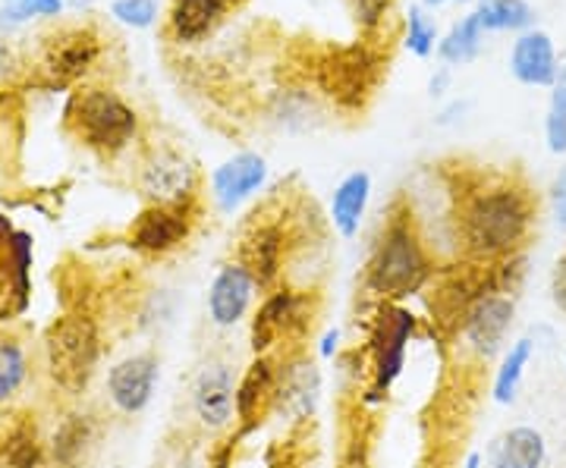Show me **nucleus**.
I'll return each instance as SVG.
<instances>
[{"label":"nucleus","instance_id":"obj_12","mask_svg":"<svg viewBox=\"0 0 566 468\" xmlns=\"http://www.w3.org/2000/svg\"><path fill=\"white\" fill-rule=\"evenodd\" d=\"M322 403V368L308 355H290L277 368V390L274 403L281 415L290 422H308Z\"/></svg>","mask_w":566,"mask_h":468},{"label":"nucleus","instance_id":"obj_7","mask_svg":"<svg viewBox=\"0 0 566 468\" xmlns=\"http://www.w3.org/2000/svg\"><path fill=\"white\" fill-rule=\"evenodd\" d=\"M318 88L346 110H359L381 76V54L368 44H349L318 63Z\"/></svg>","mask_w":566,"mask_h":468},{"label":"nucleus","instance_id":"obj_9","mask_svg":"<svg viewBox=\"0 0 566 468\" xmlns=\"http://www.w3.org/2000/svg\"><path fill=\"white\" fill-rule=\"evenodd\" d=\"M102 57V35L92 25H73L44 41L41 51V76L51 88H66L80 82Z\"/></svg>","mask_w":566,"mask_h":468},{"label":"nucleus","instance_id":"obj_42","mask_svg":"<svg viewBox=\"0 0 566 468\" xmlns=\"http://www.w3.org/2000/svg\"><path fill=\"white\" fill-rule=\"evenodd\" d=\"M453 3H472V0H453Z\"/></svg>","mask_w":566,"mask_h":468},{"label":"nucleus","instance_id":"obj_24","mask_svg":"<svg viewBox=\"0 0 566 468\" xmlns=\"http://www.w3.org/2000/svg\"><path fill=\"white\" fill-rule=\"evenodd\" d=\"M95 434H98V425H95L92 415H85V412H70L61 425H57V430H54L48 456L54 459V466L57 468H80L82 459H85V453L95 444Z\"/></svg>","mask_w":566,"mask_h":468},{"label":"nucleus","instance_id":"obj_22","mask_svg":"<svg viewBox=\"0 0 566 468\" xmlns=\"http://www.w3.org/2000/svg\"><path fill=\"white\" fill-rule=\"evenodd\" d=\"M32 265H35V240L25 230H13L3 255V284L13 315H22L32 302Z\"/></svg>","mask_w":566,"mask_h":468},{"label":"nucleus","instance_id":"obj_38","mask_svg":"<svg viewBox=\"0 0 566 468\" xmlns=\"http://www.w3.org/2000/svg\"><path fill=\"white\" fill-rule=\"evenodd\" d=\"M10 233H13L10 217L0 214V284H3V255H7V240H10Z\"/></svg>","mask_w":566,"mask_h":468},{"label":"nucleus","instance_id":"obj_3","mask_svg":"<svg viewBox=\"0 0 566 468\" xmlns=\"http://www.w3.org/2000/svg\"><path fill=\"white\" fill-rule=\"evenodd\" d=\"M102 362V330L92 315L66 311L44 333V365L54 387L66 396H82Z\"/></svg>","mask_w":566,"mask_h":468},{"label":"nucleus","instance_id":"obj_39","mask_svg":"<svg viewBox=\"0 0 566 468\" xmlns=\"http://www.w3.org/2000/svg\"><path fill=\"white\" fill-rule=\"evenodd\" d=\"M447 82H450V73H447V66L444 70H438V76H431V98H438V95H444L447 92Z\"/></svg>","mask_w":566,"mask_h":468},{"label":"nucleus","instance_id":"obj_6","mask_svg":"<svg viewBox=\"0 0 566 468\" xmlns=\"http://www.w3.org/2000/svg\"><path fill=\"white\" fill-rule=\"evenodd\" d=\"M139 189L148 204L161 208H196L199 189H202V173L199 163L192 161L186 151L174 145L155 148L139 170Z\"/></svg>","mask_w":566,"mask_h":468},{"label":"nucleus","instance_id":"obj_27","mask_svg":"<svg viewBox=\"0 0 566 468\" xmlns=\"http://www.w3.org/2000/svg\"><path fill=\"white\" fill-rule=\"evenodd\" d=\"M475 17L485 32H528L535 29V10L528 0H479Z\"/></svg>","mask_w":566,"mask_h":468},{"label":"nucleus","instance_id":"obj_18","mask_svg":"<svg viewBox=\"0 0 566 468\" xmlns=\"http://www.w3.org/2000/svg\"><path fill=\"white\" fill-rule=\"evenodd\" d=\"M560 57L547 32L528 29L520 32L513 47H510V73L513 79L523 82L528 88H551L560 76Z\"/></svg>","mask_w":566,"mask_h":468},{"label":"nucleus","instance_id":"obj_32","mask_svg":"<svg viewBox=\"0 0 566 468\" xmlns=\"http://www.w3.org/2000/svg\"><path fill=\"white\" fill-rule=\"evenodd\" d=\"M111 17L126 25V29H151L161 17V3L158 0H114L111 3Z\"/></svg>","mask_w":566,"mask_h":468},{"label":"nucleus","instance_id":"obj_10","mask_svg":"<svg viewBox=\"0 0 566 468\" xmlns=\"http://www.w3.org/2000/svg\"><path fill=\"white\" fill-rule=\"evenodd\" d=\"M192 415L205 430H223L237 422V371L227 362H208L192 381Z\"/></svg>","mask_w":566,"mask_h":468},{"label":"nucleus","instance_id":"obj_5","mask_svg":"<svg viewBox=\"0 0 566 468\" xmlns=\"http://www.w3.org/2000/svg\"><path fill=\"white\" fill-rule=\"evenodd\" d=\"M419 327V318L397 302H378L371 333H368V355H371V384L368 400H385L390 387L400 381L406 368V349Z\"/></svg>","mask_w":566,"mask_h":468},{"label":"nucleus","instance_id":"obj_1","mask_svg":"<svg viewBox=\"0 0 566 468\" xmlns=\"http://www.w3.org/2000/svg\"><path fill=\"white\" fill-rule=\"evenodd\" d=\"M535 224V202L513 180H479L460 195L457 230L465 255L479 265H494L520 255Z\"/></svg>","mask_w":566,"mask_h":468},{"label":"nucleus","instance_id":"obj_37","mask_svg":"<svg viewBox=\"0 0 566 468\" xmlns=\"http://www.w3.org/2000/svg\"><path fill=\"white\" fill-rule=\"evenodd\" d=\"M340 337H344V333H340L337 327H331L322 337V343H318V359L331 362V359L337 355V349H340Z\"/></svg>","mask_w":566,"mask_h":468},{"label":"nucleus","instance_id":"obj_30","mask_svg":"<svg viewBox=\"0 0 566 468\" xmlns=\"http://www.w3.org/2000/svg\"><path fill=\"white\" fill-rule=\"evenodd\" d=\"M438 22L428 17V10L424 7H409V13H406V32H403V47L412 54V57H431L434 51H438Z\"/></svg>","mask_w":566,"mask_h":468},{"label":"nucleus","instance_id":"obj_33","mask_svg":"<svg viewBox=\"0 0 566 468\" xmlns=\"http://www.w3.org/2000/svg\"><path fill=\"white\" fill-rule=\"evenodd\" d=\"M3 10L13 22L39 20V17H61L63 0H3Z\"/></svg>","mask_w":566,"mask_h":468},{"label":"nucleus","instance_id":"obj_17","mask_svg":"<svg viewBox=\"0 0 566 468\" xmlns=\"http://www.w3.org/2000/svg\"><path fill=\"white\" fill-rule=\"evenodd\" d=\"M286 262V230L277 221H255L240 243V265L255 277L259 289L281 280Z\"/></svg>","mask_w":566,"mask_h":468},{"label":"nucleus","instance_id":"obj_28","mask_svg":"<svg viewBox=\"0 0 566 468\" xmlns=\"http://www.w3.org/2000/svg\"><path fill=\"white\" fill-rule=\"evenodd\" d=\"M532 355H535V340H532V337H520L513 347L506 349L504 362H501L497 374H494V390H491V393H494V403L510 406V403L516 400V393H520V384H523V374H526Z\"/></svg>","mask_w":566,"mask_h":468},{"label":"nucleus","instance_id":"obj_14","mask_svg":"<svg viewBox=\"0 0 566 468\" xmlns=\"http://www.w3.org/2000/svg\"><path fill=\"white\" fill-rule=\"evenodd\" d=\"M158 377H161V368H158L155 355H148V352L126 355L107 371V396L123 415H142L151 406Z\"/></svg>","mask_w":566,"mask_h":468},{"label":"nucleus","instance_id":"obj_21","mask_svg":"<svg viewBox=\"0 0 566 468\" xmlns=\"http://www.w3.org/2000/svg\"><path fill=\"white\" fill-rule=\"evenodd\" d=\"M371 202V173L368 170H353L346 173L340 183L334 185V195H331V224L334 230L353 240L359 233V226L365 221V211Z\"/></svg>","mask_w":566,"mask_h":468},{"label":"nucleus","instance_id":"obj_11","mask_svg":"<svg viewBox=\"0 0 566 468\" xmlns=\"http://www.w3.org/2000/svg\"><path fill=\"white\" fill-rule=\"evenodd\" d=\"M513 318H516V302L510 296H504V292L479 296L469 306V311L463 315V325H460L465 347L472 349L479 359H494L504 349Z\"/></svg>","mask_w":566,"mask_h":468},{"label":"nucleus","instance_id":"obj_26","mask_svg":"<svg viewBox=\"0 0 566 468\" xmlns=\"http://www.w3.org/2000/svg\"><path fill=\"white\" fill-rule=\"evenodd\" d=\"M0 462L3 468H44L48 449L32 422H17L7 430V437L0 440Z\"/></svg>","mask_w":566,"mask_h":468},{"label":"nucleus","instance_id":"obj_4","mask_svg":"<svg viewBox=\"0 0 566 468\" xmlns=\"http://www.w3.org/2000/svg\"><path fill=\"white\" fill-rule=\"evenodd\" d=\"M70 126L82 145L120 155L139 139V110L114 88H82L70 104Z\"/></svg>","mask_w":566,"mask_h":468},{"label":"nucleus","instance_id":"obj_35","mask_svg":"<svg viewBox=\"0 0 566 468\" xmlns=\"http://www.w3.org/2000/svg\"><path fill=\"white\" fill-rule=\"evenodd\" d=\"M551 211H554V224L566 233V170H560L551 183Z\"/></svg>","mask_w":566,"mask_h":468},{"label":"nucleus","instance_id":"obj_29","mask_svg":"<svg viewBox=\"0 0 566 468\" xmlns=\"http://www.w3.org/2000/svg\"><path fill=\"white\" fill-rule=\"evenodd\" d=\"M29 381V355L20 340H0V406H7Z\"/></svg>","mask_w":566,"mask_h":468},{"label":"nucleus","instance_id":"obj_36","mask_svg":"<svg viewBox=\"0 0 566 468\" xmlns=\"http://www.w3.org/2000/svg\"><path fill=\"white\" fill-rule=\"evenodd\" d=\"M551 296H554V306L566 311V255L557 258L554 274H551Z\"/></svg>","mask_w":566,"mask_h":468},{"label":"nucleus","instance_id":"obj_40","mask_svg":"<svg viewBox=\"0 0 566 468\" xmlns=\"http://www.w3.org/2000/svg\"><path fill=\"white\" fill-rule=\"evenodd\" d=\"M482 466H485V459H482V453H469V456H465L463 468H482Z\"/></svg>","mask_w":566,"mask_h":468},{"label":"nucleus","instance_id":"obj_34","mask_svg":"<svg viewBox=\"0 0 566 468\" xmlns=\"http://www.w3.org/2000/svg\"><path fill=\"white\" fill-rule=\"evenodd\" d=\"M353 10H356V22L359 29L375 35L381 25L387 22V13H390V0H353Z\"/></svg>","mask_w":566,"mask_h":468},{"label":"nucleus","instance_id":"obj_31","mask_svg":"<svg viewBox=\"0 0 566 468\" xmlns=\"http://www.w3.org/2000/svg\"><path fill=\"white\" fill-rule=\"evenodd\" d=\"M547 151L566 155V70H560L557 82L551 85V104L545 117Z\"/></svg>","mask_w":566,"mask_h":468},{"label":"nucleus","instance_id":"obj_19","mask_svg":"<svg viewBox=\"0 0 566 468\" xmlns=\"http://www.w3.org/2000/svg\"><path fill=\"white\" fill-rule=\"evenodd\" d=\"M227 10L230 0H170L167 32L177 44H199L227 20Z\"/></svg>","mask_w":566,"mask_h":468},{"label":"nucleus","instance_id":"obj_8","mask_svg":"<svg viewBox=\"0 0 566 468\" xmlns=\"http://www.w3.org/2000/svg\"><path fill=\"white\" fill-rule=\"evenodd\" d=\"M305 330H312V311L308 299L300 289H271L264 296L259 311L249 325V343L255 355H268L283 340H300Z\"/></svg>","mask_w":566,"mask_h":468},{"label":"nucleus","instance_id":"obj_13","mask_svg":"<svg viewBox=\"0 0 566 468\" xmlns=\"http://www.w3.org/2000/svg\"><path fill=\"white\" fill-rule=\"evenodd\" d=\"M211 199L221 214L240 211L249 199H255L268 183V161L255 151H240L230 161L211 170Z\"/></svg>","mask_w":566,"mask_h":468},{"label":"nucleus","instance_id":"obj_23","mask_svg":"<svg viewBox=\"0 0 566 468\" xmlns=\"http://www.w3.org/2000/svg\"><path fill=\"white\" fill-rule=\"evenodd\" d=\"M491 468H545L547 462V444L545 434L528 425L504 430L488 453Z\"/></svg>","mask_w":566,"mask_h":468},{"label":"nucleus","instance_id":"obj_41","mask_svg":"<svg viewBox=\"0 0 566 468\" xmlns=\"http://www.w3.org/2000/svg\"><path fill=\"white\" fill-rule=\"evenodd\" d=\"M424 7H428V10H438V7H444L447 0H422Z\"/></svg>","mask_w":566,"mask_h":468},{"label":"nucleus","instance_id":"obj_16","mask_svg":"<svg viewBox=\"0 0 566 468\" xmlns=\"http://www.w3.org/2000/svg\"><path fill=\"white\" fill-rule=\"evenodd\" d=\"M255 296H259V284L240 262L223 265L214 274L211 286H208V318H211V325L223 327V330L243 325L245 315L252 311Z\"/></svg>","mask_w":566,"mask_h":468},{"label":"nucleus","instance_id":"obj_15","mask_svg":"<svg viewBox=\"0 0 566 468\" xmlns=\"http://www.w3.org/2000/svg\"><path fill=\"white\" fill-rule=\"evenodd\" d=\"M192 211L189 208H161L148 204L129 226V245L142 255H170L180 248L192 233Z\"/></svg>","mask_w":566,"mask_h":468},{"label":"nucleus","instance_id":"obj_43","mask_svg":"<svg viewBox=\"0 0 566 468\" xmlns=\"http://www.w3.org/2000/svg\"><path fill=\"white\" fill-rule=\"evenodd\" d=\"M564 365H566V355H564Z\"/></svg>","mask_w":566,"mask_h":468},{"label":"nucleus","instance_id":"obj_20","mask_svg":"<svg viewBox=\"0 0 566 468\" xmlns=\"http://www.w3.org/2000/svg\"><path fill=\"white\" fill-rule=\"evenodd\" d=\"M274 390H277V365L271 355H255L252 365L245 368V374L237 381V422L243 428L259 425V415L274 403Z\"/></svg>","mask_w":566,"mask_h":468},{"label":"nucleus","instance_id":"obj_25","mask_svg":"<svg viewBox=\"0 0 566 468\" xmlns=\"http://www.w3.org/2000/svg\"><path fill=\"white\" fill-rule=\"evenodd\" d=\"M485 29H482V22L475 17V10L472 13H465L460 20L453 22L450 29H447V35L438 41V57L444 66H465V63H472L479 54H482V44H485Z\"/></svg>","mask_w":566,"mask_h":468},{"label":"nucleus","instance_id":"obj_2","mask_svg":"<svg viewBox=\"0 0 566 468\" xmlns=\"http://www.w3.org/2000/svg\"><path fill=\"white\" fill-rule=\"evenodd\" d=\"M434 280V265L424 236L409 211H394L381 226L365 265V292L378 302H397L424 292Z\"/></svg>","mask_w":566,"mask_h":468}]
</instances>
